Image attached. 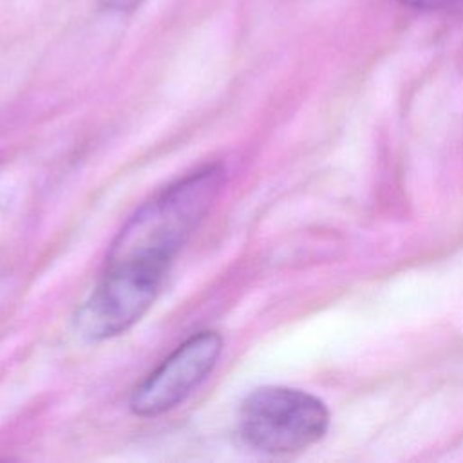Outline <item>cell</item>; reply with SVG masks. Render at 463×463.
Instances as JSON below:
<instances>
[{
    "mask_svg": "<svg viewBox=\"0 0 463 463\" xmlns=\"http://www.w3.org/2000/svg\"><path fill=\"white\" fill-rule=\"evenodd\" d=\"M402 5H407L411 9H420V11H434V9H443L449 5L458 4L459 0H398Z\"/></svg>",
    "mask_w": 463,
    "mask_h": 463,
    "instance_id": "5b68a950",
    "label": "cell"
},
{
    "mask_svg": "<svg viewBox=\"0 0 463 463\" xmlns=\"http://www.w3.org/2000/svg\"><path fill=\"white\" fill-rule=\"evenodd\" d=\"M141 2H143V0H103V4H105L109 9L121 11V13L134 11L136 7L141 5Z\"/></svg>",
    "mask_w": 463,
    "mask_h": 463,
    "instance_id": "8992f818",
    "label": "cell"
},
{
    "mask_svg": "<svg viewBox=\"0 0 463 463\" xmlns=\"http://www.w3.org/2000/svg\"><path fill=\"white\" fill-rule=\"evenodd\" d=\"M221 353V333L192 335L134 387L128 400L130 411L141 418H156L172 411L206 380Z\"/></svg>",
    "mask_w": 463,
    "mask_h": 463,
    "instance_id": "3957f363",
    "label": "cell"
},
{
    "mask_svg": "<svg viewBox=\"0 0 463 463\" xmlns=\"http://www.w3.org/2000/svg\"><path fill=\"white\" fill-rule=\"evenodd\" d=\"M224 181V166L210 163L161 188L121 226L103 269L163 284L172 260L219 197Z\"/></svg>",
    "mask_w": 463,
    "mask_h": 463,
    "instance_id": "6da1fadb",
    "label": "cell"
},
{
    "mask_svg": "<svg viewBox=\"0 0 463 463\" xmlns=\"http://www.w3.org/2000/svg\"><path fill=\"white\" fill-rule=\"evenodd\" d=\"M239 436L264 454L298 452L317 443L329 427V412L317 396L289 387H260L239 409Z\"/></svg>",
    "mask_w": 463,
    "mask_h": 463,
    "instance_id": "7a4b0ae2",
    "label": "cell"
},
{
    "mask_svg": "<svg viewBox=\"0 0 463 463\" xmlns=\"http://www.w3.org/2000/svg\"><path fill=\"white\" fill-rule=\"evenodd\" d=\"M161 286L137 275L103 269L98 284L74 315L76 331L90 342L128 331L150 309Z\"/></svg>",
    "mask_w": 463,
    "mask_h": 463,
    "instance_id": "277c9868",
    "label": "cell"
}]
</instances>
